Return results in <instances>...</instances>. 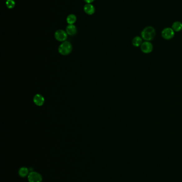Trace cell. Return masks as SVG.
<instances>
[{"label":"cell","mask_w":182,"mask_h":182,"mask_svg":"<svg viewBox=\"0 0 182 182\" xmlns=\"http://www.w3.org/2000/svg\"><path fill=\"white\" fill-rule=\"evenodd\" d=\"M156 35V31L152 26H147L141 32V37L145 41H151L154 39Z\"/></svg>","instance_id":"6da1fadb"},{"label":"cell","mask_w":182,"mask_h":182,"mask_svg":"<svg viewBox=\"0 0 182 182\" xmlns=\"http://www.w3.org/2000/svg\"><path fill=\"white\" fill-rule=\"evenodd\" d=\"M72 51V45L71 43L68 41L63 42L61 45L59 46L58 51L62 55H68Z\"/></svg>","instance_id":"7a4b0ae2"},{"label":"cell","mask_w":182,"mask_h":182,"mask_svg":"<svg viewBox=\"0 0 182 182\" xmlns=\"http://www.w3.org/2000/svg\"><path fill=\"white\" fill-rule=\"evenodd\" d=\"M162 37L166 40H170L175 36V31L171 28L167 27L164 28L161 32Z\"/></svg>","instance_id":"3957f363"},{"label":"cell","mask_w":182,"mask_h":182,"mask_svg":"<svg viewBox=\"0 0 182 182\" xmlns=\"http://www.w3.org/2000/svg\"><path fill=\"white\" fill-rule=\"evenodd\" d=\"M29 182H41L42 180V177L39 173L36 171H32L28 176Z\"/></svg>","instance_id":"277c9868"},{"label":"cell","mask_w":182,"mask_h":182,"mask_svg":"<svg viewBox=\"0 0 182 182\" xmlns=\"http://www.w3.org/2000/svg\"><path fill=\"white\" fill-rule=\"evenodd\" d=\"M141 49L143 53L145 54H150L153 49L152 44L149 41H145L142 43L141 46Z\"/></svg>","instance_id":"5b68a950"},{"label":"cell","mask_w":182,"mask_h":182,"mask_svg":"<svg viewBox=\"0 0 182 182\" xmlns=\"http://www.w3.org/2000/svg\"><path fill=\"white\" fill-rule=\"evenodd\" d=\"M55 39L60 42H65L67 39V34L63 30H57L55 33Z\"/></svg>","instance_id":"8992f818"},{"label":"cell","mask_w":182,"mask_h":182,"mask_svg":"<svg viewBox=\"0 0 182 182\" xmlns=\"http://www.w3.org/2000/svg\"><path fill=\"white\" fill-rule=\"evenodd\" d=\"M34 102L37 106H42L45 102V99L43 96L37 94L34 96L33 99Z\"/></svg>","instance_id":"52a82bcc"},{"label":"cell","mask_w":182,"mask_h":182,"mask_svg":"<svg viewBox=\"0 0 182 182\" xmlns=\"http://www.w3.org/2000/svg\"><path fill=\"white\" fill-rule=\"evenodd\" d=\"M84 11L88 15H92L95 13V8L93 4L87 3L84 6Z\"/></svg>","instance_id":"ba28073f"},{"label":"cell","mask_w":182,"mask_h":182,"mask_svg":"<svg viewBox=\"0 0 182 182\" xmlns=\"http://www.w3.org/2000/svg\"><path fill=\"white\" fill-rule=\"evenodd\" d=\"M66 33L69 35H74L77 33V28L74 25H69L66 29Z\"/></svg>","instance_id":"9c48e42d"},{"label":"cell","mask_w":182,"mask_h":182,"mask_svg":"<svg viewBox=\"0 0 182 182\" xmlns=\"http://www.w3.org/2000/svg\"><path fill=\"white\" fill-rule=\"evenodd\" d=\"M143 43V39L139 36H136L132 39V44L133 46L135 47H139L141 46Z\"/></svg>","instance_id":"30bf717a"},{"label":"cell","mask_w":182,"mask_h":182,"mask_svg":"<svg viewBox=\"0 0 182 182\" xmlns=\"http://www.w3.org/2000/svg\"><path fill=\"white\" fill-rule=\"evenodd\" d=\"M171 28L174 31L179 32L182 30V23L180 21H175L172 25Z\"/></svg>","instance_id":"8fae6325"},{"label":"cell","mask_w":182,"mask_h":182,"mask_svg":"<svg viewBox=\"0 0 182 182\" xmlns=\"http://www.w3.org/2000/svg\"><path fill=\"white\" fill-rule=\"evenodd\" d=\"M29 170L28 168L26 167H22L19 170V175L22 177H25L28 176L29 175Z\"/></svg>","instance_id":"7c38bea8"},{"label":"cell","mask_w":182,"mask_h":182,"mask_svg":"<svg viewBox=\"0 0 182 182\" xmlns=\"http://www.w3.org/2000/svg\"><path fill=\"white\" fill-rule=\"evenodd\" d=\"M76 19L77 18L75 15L74 14H71L67 16L66 21L69 25H73L75 22H76Z\"/></svg>","instance_id":"4fadbf2b"},{"label":"cell","mask_w":182,"mask_h":182,"mask_svg":"<svg viewBox=\"0 0 182 182\" xmlns=\"http://www.w3.org/2000/svg\"><path fill=\"white\" fill-rule=\"evenodd\" d=\"M6 6L8 9H12L15 7V2L13 0H7L6 1Z\"/></svg>","instance_id":"5bb4252c"},{"label":"cell","mask_w":182,"mask_h":182,"mask_svg":"<svg viewBox=\"0 0 182 182\" xmlns=\"http://www.w3.org/2000/svg\"><path fill=\"white\" fill-rule=\"evenodd\" d=\"M87 3H91L92 2H93L95 0H84Z\"/></svg>","instance_id":"9a60e30c"},{"label":"cell","mask_w":182,"mask_h":182,"mask_svg":"<svg viewBox=\"0 0 182 182\" xmlns=\"http://www.w3.org/2000/svg\"><path fill=\"white\" fill-rule=\"evenodd\" d=\"M6 1H7V0H6Z\"/></svg>","instance_id":"2e32d148"}]
</instances>
